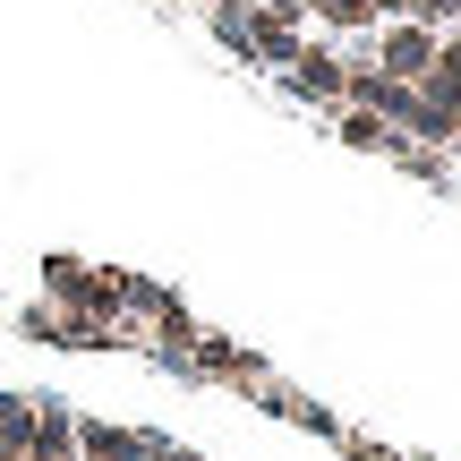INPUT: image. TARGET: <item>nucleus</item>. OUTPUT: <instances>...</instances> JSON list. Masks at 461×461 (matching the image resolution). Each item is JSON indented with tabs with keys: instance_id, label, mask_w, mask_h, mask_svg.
Wrapping results in <instances>:
<instances>
[{
	"instance_id": "1",
	"label": "nucleus",
	"mask_w": 461,
	"mask_h": 461,
	"mask_svg": "<svg viewBox=\"0 0 461 461\" xmlns=\"http://www.w3.org/2000/svg\"><path fill=\"white\" fill-rule=\"evenodd\" d=\"M436 51H445V43H436V26H384L376 77H384V86H419V77L436 68Z\"/></svg>"
},
{
	"instance_id": "2",
	"label": "nucleus",
	"mask_w": 461,
	"mask_h": 461,
	"mask_svg": "<svg viewBox=\"0 0 461 461\" xmlns=\"http://www.w3.org/2000/svg\"><path fill=\"white\" fill-rule=\"evenodd\" d=\"M163 445L137 428H77V461H154Z\"/></svg>"
},
{
	"instance_id": "3",
	"label": "nucleus",
	"mask_w": 461,
	"mask_h": 461,
	"mask_svg": "<svg viewBox=\"0 0 461 461\" xmlns=\"http://www.w3.org/2000/svg\"><path fill=\"white\" fill-rule=\"evenodd\" d=\"M291 77H299V95H316V103H333V95H342V60H333V51H299V60H291Z\"/></svg>"
},
{
	"instance_id": "4",
	"label": "nucleus",
	"mask_w": 461,
	"mask_h": 461,
	"mask_svg": "<svg viewBox=\"0 0 461 461\" xmlns=\"http://www.w3.org/2000/svg\"><path fill=\"white\" fill-rule=\"evenodd\" d=\"M342 137H350V146H384V154H393V129H384L376 112H350V120H342Z\"/></svg>"
},
{
	"instance_id": "5",
	"label": "nucleus",
	"mask_w": 461,
	"mask_h": 461,
	"mask_svg": "<svg viewBox=\"0 0 461 461\" xmlns=\"http://www.w3.org/2000/svg\"><path fill=\"white\" fill-rule=\"evenodd\" d=\"M214 9H222V17H240V9H257V0H214Z\"/></svg>"
},
{
	"instance_id": "6",
	"label": "nucleus",
	"mask_w": 461,
	"mask_h": 461,
	"mask_svg": "<svg viewBox=\"0 0 461 461\" xmlns=\"http://www.w3.org/2000/svg\"><path fill=\"white\" fill-rule=\"evenodd\" d=\"M291 9H316V0H291Z\"/></svg>"
}]
</instances>
